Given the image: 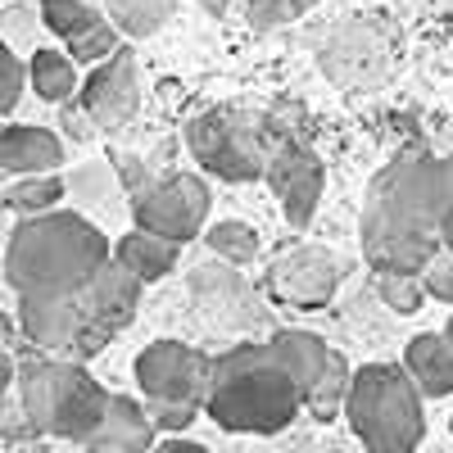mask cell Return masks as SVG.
<instances>
[{"mask_svg":"<svg viewBox=\"0 0 453 453\" xmlns=\"http://www.w3.org/2000/svg\"><path fill=\"white\" fill-rule=\"evenodd\" d=\"M136 386L150 403H204L209 354L181 340H155L136 354Z\"/></svg>","mask_w":453,"mask_h":453,"instance_id":"obj_8","label":"cell"},{"mask_svg":"<svg viewBox=\"0 0 453 453\" xmlns=\"http://www.w3.org/2000/svg\"><path fill=\"white\" fill-rule=\"evenodd\" d=\"M245 23H250L254 32H273V27L290 23V10H286V0H250Z\"/></svg>","mask_w":453,"mask_h":453,"instance_id":"obj_30","label":"cell"},{"mask_svg":"<svg viewBox=\"0 0 453 453\" xmlns=\"http://www.w3.org/2000/svg\"><path fill=\"white\" fill-rule=\"evenodd\" d=\"M177 250L181 245H173V241H164V236H155V232H127L119 245H113V258L123 263V268L145 286V281H159V277H168L173 268H177Z\"/></svg>","mask_w":453,"mask_h":453,"instance_id":"obj_16","label":"cell"},{"mask_svg":"<svg viewBox=\"0 0 453 453\" xmlns=\"http://www.w3.org/2000/svg\"><path fill=\"white\" fill-rule=\"evenodd\" d=\"M14 354H10V326H5V318H0V412H5V395H10V386H14Z\"/></svg>","mask_w":453,"mask_h":453,"instance_id":"obj_31","label":"cell"},{"mask_svg":"<svg viewBox=\"0 0 453 453\" xmlns=\"http://www.w3.org/2000/svg\"><path fill=\"white\" fill-rule=\"evenodd\" d=\"M141 232H155L173 245H186L204 232L209 222V186L191 173H168L159 181H150L132 204Z\"/></svg>","mask_w":453,"mask_h":453,"instance_id":"obj_7","label":"cell"},{"mask_svg":"<svg viewBox=\"0 0 453 453\" xmlns=\"http://www.w3.org/2000/svg\"><path fill=\"white\" fill-rule=\"evenodd\" d=\"M263 177L273 181V191H277L281 213H286L290 226H304V222L318 213L322 186H326V168H322V159L313 155L309 145L281 141L273 155H268V168H263Z\"/></svg>","mask_w":453,"mask_h":453,"instance_id":"obj_10","label":"cell"},{"mask_svg":"<svg viewBox=\"0 0 453 453\" xmlns=\"http://www.w3.org/2000/svg\"><path fill=\"white\" fill-rule=\"evenodd\" d=\"M91 5H100V0H91Z\"/></svg>","mask_w":453,"mask_h":453,"instance_id":"obj_37","label":"cell"},{"mask_svg":"<svg viewBox=\"0 0 453 453\" xmlns=\"http://www.w3.org/2000/svg\"><path fill=\"white\" fill-rule=\"evenodd\" d=\"M200 408L222 431L277 435L299 418L304 390H299V381L273 345H236L209 358V386Z\"/></svg>","mask_w":453,"mask_h":453,"instance_id":"obj_3","label":"cell"},{"mask_svg":"<svg viewBox=\"0 0 453 453\" xmlns=\"http://www.w3.org/2000/svg\"><path fill=\"white\" fill-rule=\"evenodd\" d=\"M82 299H87V313H91V322L113 340L132 318H136V304H141V281L123 268L119 258H104L100 268H96V277L87 281V290H82Z\"/></svg>","mask_w":453,"mask_h":453,"instance_id":"obj_12","label":"cell"},{"mask_svg":"<svg viewBox=\"0 0 453 453\" xmlns=\"http://www.w3.org/2000/svg\"><path fill=\"white\" fill-rule=\"evenodd\" d=\"M349 363L345 358H340V354H331V363L322 367V376H318V381H313V390L304 395V408L313 412V418H335V412H340V403H345V390H349Z\"/></svg>","mask_w":453,"mask_h":453,"instance_id":"obj_21","label":"cell"},{"mask_svg":"<svg viewBox=\"0 0 453 453\" xmlns=\"http://www.w3.org/2000/svg\"><path fill=\"white\" fill-rule=\"evenodd\" d=\"M59 164H64V141L55 132L0 123V173L32 177V173H55Z\"/></svg>","mask_w":453,"mask_h":453,"instance_id":"obj_14","label":"cell"},{"mask_svg":"<svg viewBox=\"0 0 453 453\" xmlns=\"http://www.w3.org/2000/svg\"><path fill=\"white\" fill-rule=\"evenodd\" d=\"M313 5H322V0H286V10H290V19H299V14H309Z\"/></svg>","mask_w":453,"mask_h":453,"instance_id":"obj_34","label":"cell"},{"mask_svg":"<svg viewBox=\"0 0 453 453\" xmlns=\"http://www.w3.org/2000/svg\"><path fill=\"white\" fill-rule=\"evenodd\" d=\"M345 418L367 453H412L426 435L422 395L395 363H367L349 376Z\"/></svg>","mask_w":453,"mask_h":453,"instance_id":"obj_5","label":"cell"},{"mask_svg":"<svg viewBox=\"0 0 453 453\" xmlns=\"http://www.w3.org/2000/svg\"><path fill=\"white\" fill-rule=\"evenodd\" d=\"M403 372L418 386V395L426 399H444L453 395V349L444 345V335H412L408 354H403Z\"/></svg>","mask_w":453,"mask_h":453,"instance_id":"obj_15","label":"cell"},{"mask_svg":"<svg viewBox=\"0 0 453 453\" xmlns=\"http://www.w3.org/2000/svg\"><path fill=\"white\" fill-rule=\"evenodd\" d=\"M440 245L453 250V155L440 159Z\"/></svg>","mask_w":453,"mask_h":453,"instance_id":"obj_29","label":"cell"},{"mask_svg":"<svg viewBox=\"0 0 453 453\" xmlns=\"http://www.w3.org/2000/svg\"><path fill=\"white\" fill-rule=\"evenodd\" d=\"M64 200V181L55 173H32V177H19L14 186H5V196H0V204H5L14 218H32V213H46Z\"/></svg>","mask_w":453,"mask_h":453,"instance_id":"obj_20","label":"cell"},{"mask_svg":"<svg viewBox=\"0 0 453 453\" xmlns=\"http://www.w3.org/2000/svg\"><path fill=\"white\" fill-rule=\"evenodd\" d=\"M268 345L277 349V358L290 367V376H295V381H299V390H313V381H318V376H322V367L331 363V345H326V340L322 335H313V331H277L273 340H268Z\"/></svg>","mask_w":453,"mask_h":453,"instance_id":"obj_17","label":"cell"},{"mask_svg":"<svg viewBox=\"0 0 453 453\" xmlns=\"http://www.w3.org/2000/svg\"><path fill=\"white\" fill-rule=\"evenodd\" d=\"M27 82L42 100L59 104V100H68L73 91H78V64H73L68 55H59V50H36L27 59Z\"/></svg>","mask_w":453,"mask_h":453,"instance_id":"obj_18","label":"cell"},{"mask_svg":"<svg viewBox=\"0 0 453 453\" xmlns=\"http://www.w3.org/2000/svg\"><path fill=\"white\" fill-rule=\"evenodd\" d=\"M23 64L14 59V50L0 42V113H10L14 104H19V96H23Z\"/></svg>","mask_w":453,"mask_h":453,"instance_id":"obj_28","label":"cell"},{"mask_svg":"<svg viewBox=\"0 0 453 453\" xmlns=\"http://www.w3.org/2000/svg\"><path fill=\"white\" fill-rule=\"evenodd\" d=\"M204 241H209V250H213L218 258H226V263H250V258H258V232H254L250 222H241V218L213 222L209 232H204Z\"/></svg>","mask_w":453,"mask_h":453,"instance_id":"obj_22","label":"cell"},{"mask_svg":"<svg viewBox=\"0 0 453 453\" xmlns=\"http://www.w3.org/2000/svg\"><path fill=\"white\" fill-rule=\"evenodd\" d=\"M42 19L55 36H64V42H73L78 32L96 27L104 19L100 5H91V0H42Z\"/></svg>","mask_w":453,"mask_h":453,"instance_id":"obj_23","label":"cell"},{"mask_svg":"<svg viewBox=\"0 0 453 453\" xmlns=\"http://www.w3.org/2000/svg\"><path fill=\"white\" fill-rule=\"evenodd\" d=\"M186 141H191L196 159L222 181H254L268 168V150H263L254 119H245L236 109L200 113V119L186 127Z\"/></svg>","mask_w":453,"mask_h":453,"instance_id":"obj_6","label":"cell"},{"mask_svg":"<svg viewBox=\"0 0 453 453\" xmlns=\"http://www.w3.org/2000/svg\"><path fill=\"white\" fill-rule=\"evenodd\" d=\"M10 218H14V213H10L5 204H0V258H5V241H10V226H14Z\"/></svg>","mask_w":453,"mask_h":453,"instance_id":"obj_33","label":"cell"},{"mask_svg":"<svg viewBox=\"0 0 453 453\" xmlns=\"http://www.w3.org/2000/svg\"><path fill=\"white\" fill-rule=\"evenodd\" d=\"M376 295L386 299V309H395L403 318L426 304V290H422L418 273H376Z\"/></svg>","mask_w":453,"mask_h":453,"instance_id":"obj_24","label":"cell"},{"mask_svg":"<svg viewBox=\"0 0 453 453\" xmlns=\"http://www.w3.org/2000/svg\"><path fill=\"white\" fill-rule=\"evenodd\" d=\"M440 245V159L403 155L363 200V258L372 273H422Z\"/></svg>","mask_w":453,"mask_h":453,"instance_id":"obj_1","label":"cell"},{"mask_svg":"<svg viewBox=\"0 0 453 453\" xmlns=\"http://www.w3.org/2000/svg\"><path fill=\"white\" fill-rule=\"evenodd\" d=\"M109 254L113 250L96 222H87L82 213L46 209V213L19 218L10 226L0 277L10 281L19 299L23 295H78Z\"/></svg>","mask_w":453,"mask_h":453,"instance_id":"obj_2","label":"cell"},{"mask_svg":"<svg viewBox=\"0 0 453 453\" xmlns=\"http://www.w3.org/2000/svg\"><path fill=\"white\" fill-rule=\"evenodd\" d=\"M200 5H204L209 14H218V19H222V14H226V5H232V0H200Z\"/></svg>","mask_w":453,"mask_h":453,"instance_id":"obj_35","label":"cell"},{"mask_svg":"<svg viewBox=\"0 0 453 453\" xmlns=\"http://www.w3.org/2000/svg\"><path fill=\"white\" fill-rule=\"evenodd\" d=\"M155 426H150L145 418V408L127 395H109L104 412H100V422L96 431L82 440L87 453H150L155 449Z\"/></svg>","mask_w":453,"mask_h":453,"instance_id":"obj_13","label":"cell"},{"mask_svg":"<svg viewBox=\"0 0 453 453\" xmlns=\"http://www.w3.org/2000/svg\"><path fill=\"white\" fill-rule=\"evenodd\" d=\"M100 5L123 36H150L173 19V0H100Z\"/></svg>","mask_w":453,"mask_h":453,"instance_id":"obj_19","label":"cell"},{"mask_svg":"<svg viewBox=\"0 0 453 453\" xmlns=\"http://www.w3.org/2000/svg\"><path fill=\"white\" fill-rule=\"evenodd\" d=\"M119 36H123L119 27H113L109 19H100L96 27L78 32V36H73V42H68V59H73V64H100V59H109L113 50L123 46Z\"/></svg>","mask_w":453,"mask_h":453,"instance_id":"obj_25","label":"cell"},{"mask_svg":"<svg viewBox=\"0 0 453 453\" xmlns=\"http://www.w3.org/2000/svg\"><path fill=\"white\" fill-rule=\"evenodd\" d=\"M340 258L326 245H290L268 268V295L290 309H322L340 286Z\"/></svg>","mask_w":453,"mask_h":453,"instance_id":"obj_9","label":"cell"},{"mask_svg":"<svg viewBox=\"0 0 453 453\" xmlns=\"http://www.w3.org/2000/svg\"><path fill=\"white\" fill-rule=\"evenodd\" d=\"M440 335H444V345H449V349H453V318H449V326H444V331H440Z\"/></svg>","mask_w":453,"mask_h":453,"instance_id":"obj_36","label":"cell"},{"mask_svg":"<svg viewBox=\"0 0 453 453\" xmlns=\"http://www.w3.org/2000/svg\"><path fill=\"white\" fill-rule=\"evenodd\" d=\"M14 381H19V403L27 426L59 440H87L109 403V390L82 363L55 358V354L14 367Z\"/></svg>","mask_w":453,"mask_h":453,"instance_id":"obj_4","label":"cell"},{"mask_svg":"<svg viewBox=\"0 0 453 453\" xmlns=\"http://www.w3.org/2000/svg\"><path fill=\"white\" fill-rule=\"evenodd\" d=\"M141 408H145L150 426H155V431H168V435H181L186 426L200 418V408H196V403H150V399H145Z\"/></svg>","mask_w":453,"mask_h":453,"instance_id":"obj_27","label":"cell"},{"mask_svg":"<svg viewBox=\"0 0 453 453\" xmlns=\"http://www.w3.org/2000/svg\"><path fill=\"white\" fill-rule=\"evenodd\" d=\"M418 281H422V290H426L431 299H444V304H453V250H435V254L426 258V268L418 273Z\"/></svg>","mask_w":453,"mask_h":453,"instance_id":"obj_26","label":"cell"},{"mask_svg":"<svg viewBox=\"0 0 453 453\" xmlns=\"http://www.w3.org/2000/svg\"><path fill=\"white\" fill-rule=\"evenodd\" d=\"M141 100V78H136V55L127 46H119L109 59H100V68L82 82V113L91 119V127L109 132L123 127Z\"/></svg>","mask_w":453,"mask_h":453,"instance_id":"obj_11","label":"cell"},{"mask_svg":"<svg viewBox=\"0 0 453 453\" xmlns=\"http://www.w3.org/2000/svg\"><path fill=\"white\" fill-rule=\"evenodd\" d=\"M150 453H209V449L196 444V440H164V444H155Z\"/></svg>","mask_w":453,"mask_h":453,"instance_id":"obj_32","label":"cell"}]
</instances>
